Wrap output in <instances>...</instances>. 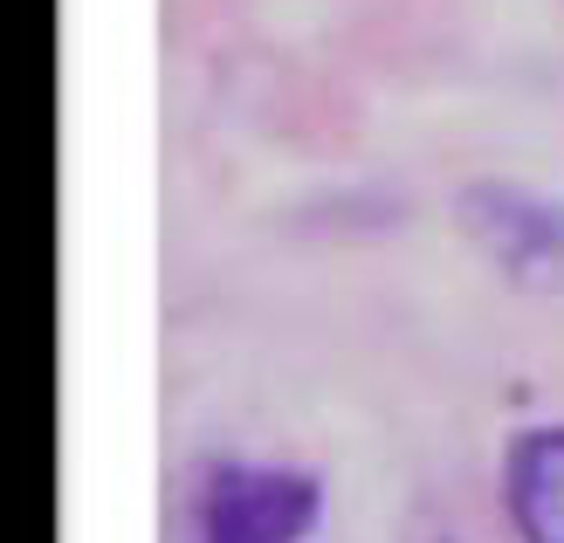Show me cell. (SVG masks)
Segmentation results:
<instances>
[{"instance_id":"obj_1","label":"cell","mask_w":564,"mask_h":543,"mask_svg":"<svg viewBox=\"0 0 564 543\" xmlns=\"http://www.w3.org/2000/svg\"><path fill=\"white\" fill-rule=\"evenodd\" d=\"M324 523V481L290 461H214L193 481L186 543H310Z\"/></svg>"},{"instance_id":"obj_3","label":"cell","mask_w":564,"mask_h":543,"mask_svg":"<svg viewBox=\"0 0 564 543\" xmlns=\"http://www.w3.org/2000/svg\"><path fill=\"white\" fill-rule=\"evenodd\" d=\"M502 517L517 543H564V420L523 426L502 447Z\"/></svg>"},{"instance_id":"obj_2","label":"cell","mask_w":564,"mask_h":543,"mask_svg":"<svg viewBox=\"0 0 564 543\" xmlns=\"http://www.w3.org/2000/svg\"><path fill=\"white\" fill-rule=\"evenodd\" d=\"M455 227L517 290H557L564 282V207L551 193L517 180H468L455 193Z\"/></svg>"}]
</instances>
